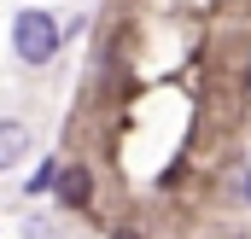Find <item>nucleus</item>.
<instances>
[{
  "label": "nucleus",
  "instance_id": "1",
  "mask_svg": "<svg viewBox=\"0 0 251 239\" xmlns=\"http://www.w3.org/2000/svg\"><path fill=\"white\" fill-rule=\"evenodd\" d=\"M12 53L24 64H53L59 59V18L53 12H18L12 18Z\"/></svg>",
  "mask_w": 251,
  "mask_h": 239
},
{
  "label": "nucleus",
  "instance_id": "2",
  "mask_svg": "<svg viewBox=\"0 0 251 239\" xmlns=\"http://www.w3.org/2000/svg\"><path fill=\"white\" fill-rule=\"evenodd\" d=\"M24 158H29V128L18 117H6L0 122V169H18Z\"/></svg>",
  "mask_w": 251,
  "mask_h": 239
},
{
  "label": "nucleus",
  "instance_id": "3",
  "mask_svg": "<svg viewBox=\"0 0 251 239\" xmlns=\"http://www.w3.org/2000/svg\"><path fill=\"white\" fill-rule=\"evenodd\" d=\"M53 187H59L64 204H88V192H94V181H88V169H82V164H70V169H64Z\"/></svg>",
  "mask_w": 251,
  "mask_h": 239
},
{
  "label": "nucleus",
  "instance_id": "4",
  "mask_svg": "<svg viewBox=\"0 0 251 239\" xmlns=\"http://www.w3.org/2000/svg\"><path fill=\"white\" fill-rule=\"evenodd\" d=\"M53 181H59V164H41V169H35V181H24V187H29V192H47Z\"/></svg>",
  "mask_w": 251,
  "mask_h": 239
},
{
  "label": "nucleus",
  "instance_id": "5",
  "mask_svg": "<svg viewBox=\"0 0 251 239\" xmlns=\"http://www.w3.org/2000/svg\"><path fill=\"white\" fill-rule=\"evenodd\" d=\"M246 198H251V175H246Z\"/></svg>",
  "mask_w": 251,
  "mask_h": 239
},
{
  "label": "nucleus",
  "instance_id": "6",
  "mask_svg": "<svg viewBox=\"0 0 251 239\" xmlns=\"http://www.w3.org/2000/svg\"><path fill=\"white\" fill-rule=\"evenodd\" d=\"M117 239H134V234H117Z\"/></svg>",
  "mask_w": 251,
  "mask_h": 239
}]
</instances>
